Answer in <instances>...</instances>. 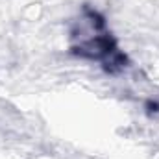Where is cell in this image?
<instances>
[{
  "label": "cell",
  "mask_w": 159,
  "mask_h": 159,
  "mask_svg": "<svg viewBox=\"0 0 159 159\" xmlns=\"http://www.w3.org/2000/svg\"><path fill=\"white\" fill-rule=\"evenodd\" d=\"M144 109H146V115H150V117L159 115V100L148 98V100L144 102Z\"/></svg>",
  "instance_id": "2"
},
{
  "label": "cell",
  "mask_w": 159,
  "mask_h": 159,
  "mask_svg": "<svg viewBox=\"0 0 159 159\" xmlns=\"http://www.w3.org/2000/svg\"><path fill=\"white\" fill-rule=\"evenodd\" d=\"M94 34L87 39L70 46V54L80 59L98 61L102 69L107 74H117L129 67V57L119 48V43L111 32H107V26H93L89 24Z\"/></svg>",
  "instance_id": "1"
}]
</instances>
